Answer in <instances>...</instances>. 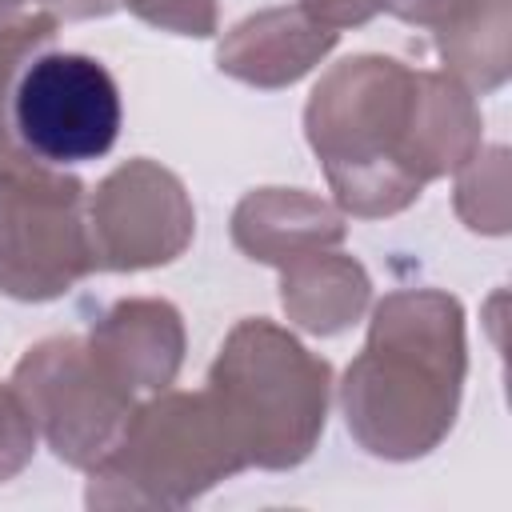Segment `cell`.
Listing matches in <instances>:
<instances>
[{"mask_svg": "<svg viewBox=\"0 0 512 512\" xmlns=\"http://www.w3.org/2000/svg\"><path fill=\"white\" fill-rule=\"evenodd\" d=\"M468 376L464 308L440 288L388 292L344 368L340 412L352 440L380 460H420L456 424Z\"/></svg>", "mask_w": 512, "mask_h": 512, "instance_id": "obj_1", "label": "cell"}, {"mask_svg": "<svg viewBox=\"0 0 512 512\" xmlns=\"http://www.w3.org/2000/svg\"><path fill=\"white\" fill-rule=\"evenodd\" d=\"M416 108L420 68L396 56L360 52L316 80L304 104V136L340 212L380 220L420 200Z\"/></svg>", "mask_w": 512, "mask_h": 512, "instance_id": "obj_2", "label": "cell"}, {"mask_svg": "<svg viewBox=\"0 0 512 512\" xmlns=\"http://www.w3.org/2000/svg\"><path fill=\"white\" fill-rule=\"evenodd\" d=\"M48 12L0 24V180L100 160L120 136V88L84 52H56Z\"/></svg>", "mask_w": 512, "mask_h": 512, "instance_id": "obj_3", "label": "cell"}, {"mask_svg": "<svg viewBox=\"0 0 512 512\" xmlns=\"http://www.w3.org/2000/svg\"><path fill=\"white\" fill-rule=\"evenodd\" d=\"M248 468V452L220 400L200 392H152L136 404L116 448L88 472L84 504L96 512H176Z\"/></svg>", "mask_w": 512, "mask_h": 512, "instance_id": "obj_4", "label": "cell"}, {"mask_svg": "<svg viewBox=\"0 0 512 512\" xmlns=\"http://www.w3.org/2000/svg\"><path fill=\"white\" fill-rule=\"evenodd\" d=\"M204 388L232 420L248 468L288 472L304 464L324 436L332 364L308 352L288 328L248 316L224 336Z\"/></svg>", "mask_w": 512, "mask_h": 512, "instance_id": "obj_5", "label": "cell"}, {"mask_svg": "<svg viewBox=\"0 0 512 512\" xmlns=\"http://www.w3.org/2000/svg\"><path fill=\"white\" fill-rule=\"evenodd\" d=\"M88 188L64 168L0 180V292L24 304L68 296L92 276Z\"/></svg>", "mask_w": 512, "mask_h": 512, "instance_id": "obj_6", "label": "cell"}, {"mask_svg": "<svg viewBox=\"0 0 512 512\" xmlns=\"http://www.w3.org/2000/svg\"><path fill=\"white\" fill-rule=\"evenodd\" d=\"M12 388L52 456L80 472H92L116 448L136 412V392L100 368L84 336H48L32 344L12 368Z\"/></svg>", "mask_w": 512, "mask_h": 512, "instance_id": "obj_7", "label": "cell"}, {"mask_svg": "<svg viewBox=\"0 0 512 512\" xmlns=\"http://www.w3.org/2000/svg\"><path fill=\"white\" fill-rule=\"evenodd\" d=\"M88 236L108 272H148L180 260L196 236V208L184 180L148 160H124L88 192Z\"/></svg>", "mask_w": 512, "mask_h": 512, "instance_id": "obj_8", "label": "cell"}, {"mask_svg": "<svg viewBox=\"0 0 512 512\" xmlns=\"http://www.w3.org/2000/svg\"><path fill=\"white\" fill-rule=\"evenodd\" d=\"M100 368L128 392H164L184 364V316L172 300L132 296L116 300L84 336Z\"/></svg>", "mask_w": 512, "mask_h": 512, "instance_id": "obj_9", "label": "cell"}, {"mask_svg": "<svg viewBox=\"0 0 512 512\" xmlns=\"http://www.w3.org/2000/svg\"><path fill=\"white\" fill-rule=\"evenodd\" d=\"M336 44V28L316 24L300 4H280L232 24L216 44V68L240 84L272 92L304 80Z\"/></svg>", "mask_w": 512, "mask_h": 512, "instance_id": "obj_10", "label": "cell"}, {"mask_svg": "<svg viewBox=\"0 0 512 512\" xmlns=\"http://www.w3.org/2000/svg\"><path fill=\"white\" fill-rule=\"evenodd\" d=\"M344 236V212L304 188H252L232 208V244L256 264L284 268L308 252L340 248Z\"/></svg>", "mask_w": 512, "mask_h": 512, "instance_id": "obj_11", "label": "cell"}, {"mask_svg": "<svg viewBox=\"0 0 512 512\" xmlns=\"http://www.w3.org/2000/svg\"><path fill=\"white\" fill-rule=\"evenodd\" d=\"M368 304L372 276L340 248H320L280 268V308L308 336L348 332L368 312Z\"/></svg>", "mask_w": 512, "mask_h": 512, "instance_id": "obj_12", "label": "cell"}, {"mask_svg": "<svg viewBox=\"0 0 512 512\" xmlns=\"http://www.w3.org/2000/svg\"><path fill=\"white\" fill-rule=\"evenodd\" d=\"M484 120L476 96L452 80L448 72L420 68V108H416V168L420 180L432 184L460 164H468L480 148Z\"/></svg>", "mask_w": 512, "mask_h": 512, "instance_id": "obj_13", "label": "cell"}, {"mask_svg": "<svg viewBox=\"0 0 512 512\" xmlns=\"http://www.w3.org/2000/svg\"><path fill=\"white\" fill-rule=\"evenodd\" d=\"M512 0H480L456 24L432 32L440 64L472 96L496 92L512 72Z\"/></svg>", "mask_w": 512, "mask_h": 512, "instance_id": "obj_14", "label": "cell"}, {"mask_svg": "<svg viewBox=\"0 0 512 512\" xmlns=\"http://www.w3.org/2000/svg\"><path fill=\"white\" fill-rule=\"evenodd\" d=\"M456 216L480 236H504L512 224L508 192V148H476L468 164L456 168Z\"/></svg>", "mask_w": 512, "mask_h": 512, "instance_id": "obj_15", "label": "cell"}, {"mask_svg": "<svg viewBox=\"0 0 512 512\" xmlns=\"http://www.w3.org/2000/svg\"><path fill=\"white\" fill-rule=\"evenodd\" d=\"M120 8H128L136 20L172 32V36H192V40H208L216 36V0H124Z\"/></svg>", "mask_w": 512, "mask_h": 512, "instance_id": "obj_16", "label": "cell"}, {"mask_svg": "<svg viewBox=\"0 0 512 512\" xmlns=\"http://www.w3.org/2000/svg\"><path fill=\"white\" fill-rule=\"evenodd\" d=\"M36 424L12 384H0V484L16 480L36 452Z\"/></svg>", "mask_w": 512, "mask_h": 512, "instance_id": "obj_17", "label": "cell"}, {"mask_svg": "<svg viewBox=\"0 0 512 512\" xmlns=\"http://www.w3.org/2000/svg\"><path fill=\"white\" fill-rule=\"evenodd\" d=\"M124 0H0V24L32 12H48L56 20H100L112 16Z\"/></svg>", "mask_w": 512, "mask_h": 512, "instance_id": "obj_18", "label": "cell"}, {"mask_svg": "<svg viewBox=\"0 0 512 512\" xmlns=\"http://www.w3.org/2000/svg\"><path fill=\"white\" fill-rule=\"evenodd\" d=\"M400 0H300V8L324 24V28H360L368 20H376L380 12H392Z\"/></svg>", "mask_w": 512, "mask_h": 512, "instance_id": "obj_19", "label": "cell"}]
</instances>
